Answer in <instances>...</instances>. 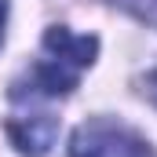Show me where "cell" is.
Listing matches in <instances>:
<instances>
[{
	"label": "cell",
	"instance_id": "1",
	"mask_svg": "<svg viewBox=\"0 0 157 157\" xmlns=\"http://www.w3.org/2000/svg\"><path fill=\"white\" fill-rule=\"evenodd\" d=\"M99 40L77 37L66 26H51L44 33V59L33 66V73L11 88L15 102H33V99H59L77 88L80 73L95 62Z\"/></svg>",
	"mask_w": 157,
	"mask_h": 157
},
{
	"label": "cell",
	"instance_id": "2",
	"mask_svg": "<svg viewBox=\"0 0 157 157\" xmlns=\"http://www.w3.org/2000/svg\"><path fill=\"white\" fill-rule=\"evenodd\" d=\"M70 157H157L154 146L128 124L95 117L70 135Z\"/></svg>",
	"mask_w": 157,
	"mask_h": 157
},
{
	"label": "cell",
	"instance_id": "3",
	"mask_svg": "<svg viewBox=\"0 0 157 157\" xmlns=\"http://www.w3.org/2000/svg\"><path fill=\"white\" fill-rule=\"evenodd\" d=\"M7 135L11 143L29 157H44L51 150L55 135H59V124L51 113H15L7 121Z\"/></svg>",
	"mask_w": 157,
	"mask_h": 157
},
{
	"label": "cell",
	"instance_id": "4",
	"mask_svg": "<svg viewBox=\"0 0 157 157\" xmlns=\"http://www.w3.org/2000/svg\"><path fill=\"white\" fill-rule=\"evenodd\" d=\"M110 4H117V7H124V11H132L135 18L157 26V0H110Z\"/></svg>",
	"mask_w": 157,
	"mask_h": 157
},
{
	"label": "cell",
	"instance_id": "5",
	"mask_svg": "<svg viewBox=\"0 0 157 157\" xmlns=\"http://www.w3.org/2000/svg\"><path fill=\"white\" fill-rule=\"evenodd\" d=\"M146 91H150V99L157 102V73H150V80H146Z\"/></svg>",
	"mask_w": 157,
	"mask_h": 157
},
{
	"label": "cell",
	"instance_id": "6",
	"mask_svg": "<svg viewBox=\"0 0 157 157\" xmlns=\"http://www.w3.org/2000/svg\"><path fill=\"white\" fill-rule=\"evenodd\" d=\"M4 22H7V0H0V40H4Z\"/></svg>",
	"mask_w": 157,
	"mask_h": 157
}]
</instances>
